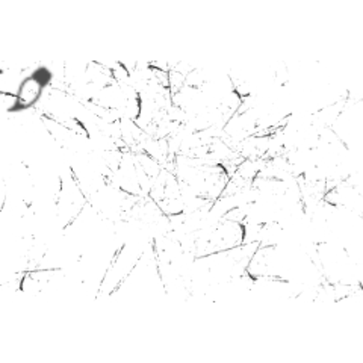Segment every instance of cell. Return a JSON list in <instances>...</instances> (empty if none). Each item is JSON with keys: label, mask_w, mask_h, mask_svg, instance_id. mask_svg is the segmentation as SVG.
I'll return each instance as SVG.
<instances>
[{"label": "cell", "mask_w": 363, "mask_h": 363, "mask_svg": "<svg viewBox=\"0 0 363 363\" xmlns=\"http://www.w3.org/2000/svg\"><path fill=\"white\" fill-rule=\"evenodd\" d=\"M44 85L37 79V77L27 76L22 82L20 91H18V110H25V107H31L38 102V99L43 95Z\"/></svg>", "instance_id": "6da1fadb"}]
</instances>
